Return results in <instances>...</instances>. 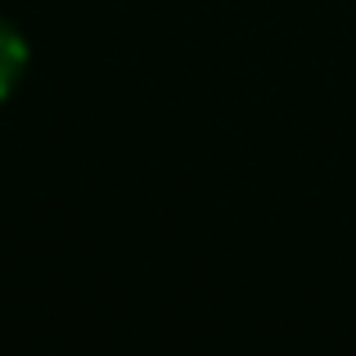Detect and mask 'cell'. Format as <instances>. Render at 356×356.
Returning a JSON list of instances; mask_svg holds the SVG:
<instances>
[{"mask_svg":"<svg viewBox=\"0 0 356 356\" xmlns=\"http://www.w3.org/2000/svg\"><path fill=\"white\" fill-rule=\"evenodd\" d=\"M23 68H27V41L5 23V18H0V99L18 86Z\"/></svg>","mask_w":356,"mask_h":356,"instance_id":"6da1fadb","label":"cell"}]
</instances>
